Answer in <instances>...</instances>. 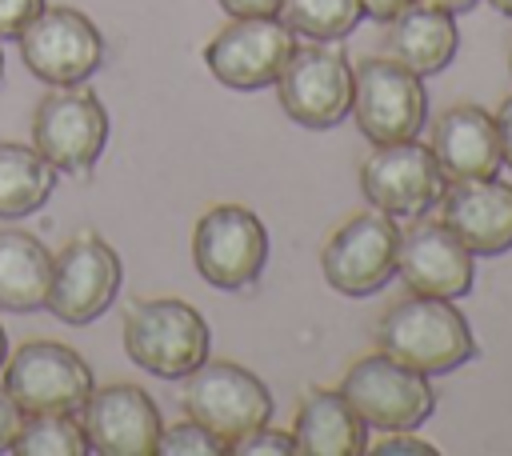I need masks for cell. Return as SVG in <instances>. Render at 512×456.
I'll use <instances>...</instances> for the list:
<instances>
[{"label": "cell", "mask_w": 512, "mask_h": 456, "mask_svg": "<svg viewBox=\"0 0 512 456\" xmlns=\"http://www.w3.org/2000/svg\"><path fill=\"white\" fill-rule=\"evenodd\" d=\"M376 344L380 352L424 376L452 372L476 356L472 324L464 320V312L452 300L416 296V292L384 308L376 324Z\"/></svg>", "instance_id": "1"}, {"label": "cell", "mask_w": 512, "mask_h": 456, "mask_svg": "<svg viewBox=\"0 0 512 456\" xmlns=\"http://www.w3.org/2000/svg\"><path fill=\"white\" fill-rule=\"evenodd\" d=\"M212 328L188 300L156 296L136 300L124 312V352L132 364L160 380H184L208 360Z\"/></svg>", "instance_id": "2"}, {"label": "cell", "mask_w": 512, "mask_h": 456, "mask_svg": "<svg viewBox=\"0 0 512 456\" xmlns=\"http://www.w3.org/2000/svg\"><path fill=\"white\" fill-rule=\"evenodd\" d=\"M340 396L356 408L364 428L376 432H416L436 412V392L428 376L392 360L388 352L360 356L344 372Z\"/></svg>", "instance_id": "3"}, {"label": "cell", "mask_w": 512, "mask_h": 456, "mask_svg": "<svg viewBox=\"0 0 512 456\" xmlns=\"http://www.w3.org/2000/svg\"><path fill=\"white\" fill-rule=\"evenodd\" d=\"M184 416L204 424L228 448L272 420V392L268 384L232 360H204L184 376Z\"/></svg>", "instance_id": "4"}, {"label": "cell", "mask_w": 512, "mask_h": 456, "mask_svg": "<svg viewBox=\"0 0 512 456\" xmlns=\"http://www.w3.org/2000/svg\"><path fill=\"white\" fill-rule=\"evenodd\" d=\"M108 144V112L84 84L52 88L32 116V148L68 176H88Z\"/></svg>", "instance_id": "5"}, {"label": "cell", "mask_w": 512, "mask_h": 456, "mask_svg": "<svg viewBox=\"0 0 512 456\" xmlns=\"http://www.w3.org/2000/svg\"><path fill=\"white\" fill-rule=\"evenodd\" d=\"M352 116L364 140H412L428 116V92L412 68L392 56H364L352 68Z\"/></svg>", "instance_id": "6"}, {"label": "cell", "mask_w": 512, "mask_h": 456, "mask_svg": "<svg viewBox=\"0 0 512 456\" xmlns=\"http://www.w3.org/2000/svg\"><path fill=\"white\" fill-rule=\"evenodd\" d=\"M192 264L212 288H252L268 264L264 220L244 204H212L192 228Z\"/></svg>", "instance_id": "7"}, {"label": "cell", "mask_w": 512, "mask_h": 456, "mask_svg": "<svg viewBox=\"0 0 512 456\" xmlns=\"http://www.w3.org/2000/svg\"><path fill=\"white\" fill-rule=\"evenodd\" d=\"M4 392L24 416L40 412H80L92 384L88 360L56 340H28L4 360Z\"/></svg>", "instance_id": "8"}, {"label": "cell", "mask_w": 512, "mask_h": 456, "mask_svg": "<svg viewBox=\"0 0 512 456\" xmlns=\"http://www.w3.org/2000/svg\"><path fill=\"white\" fill-rule=\"evenodd\" d=\"M16 40L28 72L52 88L84 84L104 60L100 28L80 8H68V4H44Z\"/></svg>", "instance_id": "9"}, {"label": "cell", "mask_w": 512, "mask_h": 456, "mask_svg": "<svg viewBox=\"0 0 512 456\" xmlns=\"http://www.w3.org/2000/svg\"><path fill=\"white\" fill-rule=\"evenodd\" d=\"M124 264L116 248L96 232H76L56 256H52V280H48V312L64 324H92L104 316L120 292Z\"/></svg>", "instance_id": "10"}, {"label": "cell", "mask_w": 512, "mask_h": 456, "mask_svg": "<svg viewBox=\"0 0 512 456\" xmlns=\"http://www.w3.org/2000/svg\"><path fill=\"white\" fill-rule=\"evenodd\" d=\"M296 52V32L276 16H232L208 44L204 64L208 72L236 92H256L276 84L288 56Z\"/></svg>", "instance_id": "11"}, {"label": "cell", "mask_w": 512, "mask_h": 456, "mask_svg": "<svg viewBox=\"0 0 512 456\" xmlns=\"http://www.w3.org/2000/svg\"><path fill=\"white\" fill-rule=\"evenodd\" d=\"M400 224L388 212H356L344 220L320 252L324 280L344 296H372L396 276Z\"/></svg>", "instance_id": "12"}, {"label": "cell", "mask_w": 512, "mask_h": 456, "mask_svg": "<svg viewBox=\"0 0 512 456\" xmlns=\"http://www.w3.org/2000/svg\"><path fill=\"white\" fill-rule=\"evenodd\" d=\"M276 96L288 120L304 128H336L352 108V64L328 40L296 44L276 76Z\"/></svg>", "instance_id": "13"}, {"label": "cell", "mask_w": 512, "mask_h": 456, "mask_svg": "<svg viewBox=\"0 0 512 456\" xmlns=\"http://www.w3.org/2000/svg\"><path fill=\"white\" fill-rule=\"evenodd\" d=\"M444 188L448 176L440 172L432 148L420 144L416 136L396 144H376V152H368V160L360 164L364 200L400 220H416L428 208H436Z\"/></svg>", "instance_id": "14"}, {"label": "cell", "mask_w": 512, "mask_h": 456, "mask_svg": "<svg viewBox=\"0 0 512 456\" xmlns=\"http://www.w3.org/2000/svg\"><path fill=\"white\" fill-rule=\"evenodd\" d=\"M80 424L88 448L100 456H152L164 432L160 408L140 384L92 388L80 408Z\"/></svg>", "instance_id": "15"}, {"label": "cell", "mask_w": 512, "mask_h": 456, "mask_svg": "<svg viewBox=\"0 0 512 456\" xmlns=\"http://www.w3.org/2000/svg\"><path fill=\"white\" fill-rule=\"evenodd\" d=\"M396 276L416 296L460 300L468 296L476 272H472V252L444 220H416L412 228L400 232Z\"/></svg>", "instance_id": "16"}, {"label": "cell", "mask_w": 512, "mask_h": 456, "mask_svg": "<svg viewBox=\"0 0 512 456\" xmlns=\"http://www.w3.org/2000/svg\"><path fill=\"white\" fill-rule=\"evenodd\" d=\"M440 220L472 256H500L512 248V184L496 176L452 180L440 196Z\"/></svg>", "instance_id": "17"}, {"label": "cell", "mask_w": 512, "mask_h": 456, "mask_svg": "<svg viewBox=\"0 0 512 456\" xmlns=\"http://www.w3.org/2000/svg\"><path fill=\"white\" fill-rule=\"evenodd\" d=\"M432 156L452 180H484L500 172V136L496 116L480 104H452L432 124Z\"/></svg>", "instance_id": "18"}, {"label": "cell", "mask_w": 512, "mask_h": 456, "mask_svg": "<svg viewBox=\"0 0 512 456\" xmlns=\"http://www.w3.org/2000/svg\"><path fill=\"white\" fill-rule=\"evenodd\" d=\"M456 48H460V28H456L452 12L420 4V0H412L404 12H396L384 32V52L392 60H400L404 68H412L416 76H432V72L448 68Z\"/></svg>", "instance_id": "19"}, {"label": "cell", "mask_w": 512, "mask_h": 456, "mask_svg": "<svg viewBox=\"0 0 512 456\" xmlns=\"http://www.w3.org/2000/svg\"><path fill=\"white\" fill-rule=\"evenodd\" d=\"M296 452L308 456H360L368 448V428L340 388H308L292 420Z\"/></svg>", "instance_id": "20"}, {"label": "cell", "mask_w": 512, "mask_h": 456, "mask_svg": "<svg viewBox=\"0 0 512 456\" xmlns=\"http://www.w3.org/2000/svg\"><path fill=\"white\" fill-rule=\"evenodd\" d=\"M52 252L20 228L0 232V308L4 312H40L48 304Z\"/></svg>", "instance_id": "21"}, {"label": "cell", "mask_w": 512, "mask_h": 456, "mask_svg": "<svg viewBox=\"0 0 512 456\" xmlns=\"http://www.w3.org/2000/svg\"><path fill=\"white\" fill-rule=\"evenodd\" d=\"M56 168L28 144H0V220H24L48 204Z\"/></svg>", "instance_id": "22"}, {"label": "cell", "mask_w": 512, "mask_h": 456, "mask_svg": "<svg viewBox=\"0 0 512 456\" xmlns=\"http://www.w3.org/2000/svg\"><path fill=\"white\" fill-rule=\"evenodd\" d=\"M8 452H20V456H84L88 436H84V424L76 420V412H40V416L20 420Z\"/></svg>", "instance_id": "23"}, {"label": "cell", "mask_w": 512, "mask_h": 456, "mask_svg": "<svg viewBox=\"0 0 512 456\" xmlns=\"http://www.w3.org/2000/svg\"><path fill=\"white\" fill-rule=\"evenodd\" d=\"M360 16V0H280V20L308 40H344Z\"/></svg>", "instance_id": "24"}, {"label": "cell", "mask_w": 512, "mask_h": 456, "mask_svg": "<svg viewBox=\"0 0 512 456\" xmlns=\"http://www.w3.org/2000/svg\"><path fill=\"white\" fill-rule=\"evenodd\" d=\"M156 452H164V456H220V452H232V448L220 436H212L204 424L184 420V424H172V428L160 432Z\"/></svg>", "instance_id": "25"}, {"label": "cell", "mask_w": 512, "mask_h": 456, "mask_svg": "<svg viewBox=\"0 0 512 456\" xmlns=\"http://www.w3.org/2000/svg\"><path fill=\"white\" fill-rule=\"evenodd\" d=\"M232 452L236 456H292L296 452V440H292V432H280L272 424H260L256 432L240 436L232 444Z\"/></svg>", "instance_id": "26"}, {"label": "cell", "mask_w": 512, "mask_h": 456, "mask_svg": "<svg viewBox=\"0 0 512 456\" xmlns=\"http://www.w3.org/2000/svg\"><path fill=\"white\" fill-rule=\"evenodd\" d=\"M40 8L44 0H0V40H16Z\"/></svg>", "instance_id": "27"}, {"label": "cell", "mask_w": 512, "mask_h": 456, "mask_svg": "<svg viewBox=\"0 0 512 456\" xmlns=\"http://www.w3.org/2000/svg\"><path fill=\"white\" fill-rule=\"evenodd\" d=\"M376 456H436V444L416 440L412 432H384V440L372 444Z\"/></svg>", "instance_id": "28"}, {"label": "cell", "mask_w": 512, "mask_h": 456, "mask_svg": "<svg viewBox=\"0 0 512 456\" xmlns=\"http://www.w3.org/2000/svg\"><path fill=\"white\" fill-rule=\"evenodd\" d=\"M20 420H24V412L16 408V400H12V396L4 392V384H0V452L12 444V436H16Z\"/></svg>", "instance_id": "29"}, {"label": "cell", "mask_w": 512, "mask_h": 456, "mask_svg": "<svg viewBox=\"0 0 512 456\" xmlns=\"http://www.w3.org/2000/svg\"><path fill=\"white\" fill-rule=\"evenodd\" d=\"M228 16H276L280 0H216Z\"/></svg>", "instance_id": "30"}, {"label": "cell", "mask_w": 512, "mask_h": 456, "mask_svg": "<svg viewBox=\"0 0 512 456\" xmlns=\"http://www.w3.org/2000/svg\"><path fill=\"white\" fill-rule=\"evenodd\" d=\"M496 136H500V164L512 168V96L496 108Z\"/></svg>", "instance_id": "31"}, {"label": "cell", "mask_w": 512, "mask_h": 456, "mask_svg": "<svg viewBox=\"0 0 512 456\" xmlns=\"http://www.w3.org/2000/svg\"><path fill=\"white\" fill-rule=\"evenodd\" d=\"M412 0H360V12H368V20H380L388 24L396 12H404Z\"/></svg>", "instance_id": "32"}, {"label": "cell", "mask_w": 512, "mask_h": 456, "mask_svg": "<svg viewBox=\"0 0 512 456\" xmlns=\"http://www.w3.org/2000/svg\"><path fill=\"white\" fill-rule=\"evenodd\" d=\"M420 4H432V8H444V12H452V16H456V12H468L476 0H420Z\"/></svg>", "instance_id": "33"}, {"label": "cell", "mask_w": 512, "mask_h": 456, "mask_svg": "<svg viewBox=\"0 0 512 456\" xmlns=\"http://www.w3.org/2000/svg\"><path fill=\"white\" fill-rule=\"evenodd\" d=\"M488 4H492L500 16H512V0H488Z\"/></svg>", "instance_id": "34"}, {"label": "cell", "mask_w": 512, "mask_h": 456, "mask_svg": "<svg viewBox=\"0 0 512 456\" xmlns=\"http://www.w3.org/2000/svg\"><path fill=\"white\" fill-rule=\"evenodd\" d=\"M4 360H8V336H4V328H0V368H4Z\"/></svg>", "instance_id": "35"}, {"label": "cell", "mask_w": 512, "mask_h": 456, "mask_svg": "<svg viewBox=\"0 0 512 456\" xmlns=\"http://www.w3.org/2000/svg\"><path fill=\"white\" fill-rule=\"evenodd\" d=\"M508 72H512V48H508Z\"/></svg>", "instance_id": "36"}, {"label": "cell", "mask_w": 512, "mask_h": 456, "mask_svg": "<svg viewBox=\"0 0 512 456\" xmlns=\"http://www.w3.org/2000/svg\"><path fill=\"white\" fill-rule=\"evenodd\" d=\"M0 76H4V52H0Z\"/></svg>", "instance_id": "37"}]
</instances>
